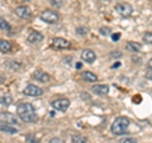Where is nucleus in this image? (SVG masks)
<instances>
[{"mask_svg":"<svg viewBox=\"0 0 152 143\" xmlns=\"http://www.w3.org/2000/svg\"><path fill=\"white\" fill-rule=\"evenodd\" d=\"M18 117L26 123H33L37 120V114L32 104L29 103H20L17 107Z\"/></svg>","mask_w":152,"mask_h":143,"instance_id":"f257e3e1","label":"nucleus"},{"mask_svg":"<svg viewBox=\"0 0 152 143\" xmlns=\"http://www.w3.org/2000/svg\"><path fill=\"white\" fill-rule=\"evenodd\" d=\"M128 127H129V119L126 117H118L112 123L110 131L113 134H115V136H123L127 133Z\"/></svg>","mask_w":152,"mask_h":143,"instance_id":"f03ea898","label":"nucleus"},{"mask_svg":"<svg viewBox=\"0 0 152 143\" xmlns=\"http://www.w3.org/2000/svg\"><path fill=\"white\" fill-rule=\"evenodd\" d=\"M39 18L42 22L48 23V24H53V23L58 20V14H57V12H53V10H45V12H42Z\"/></svg>","mask_w":152,"mask_h":143,"instance_id":"7ed1b4c3","label":"nucleus"},{"mask_svg":"<svg viewBox=\"0 0 152 143\" xmlns=\"http://www.w3.org/2000/svg\"><path fill=\"white\" fill-rule=\"evenodd\" d=\"M114 9L118 12V14H121L122 17H129L131 14L133 13V8L131 4L128 3H119L117 4L115 7H114Z\"/></svg>","mask_w":152,"mask_h":143,"instance_id":"20e7f679","label":"nucleus"},{"mask_svg":"<svg viewBox=\"0 0 152 143\" xmlns=\"http://www.w3.org/2000/svg\"><path fill=\"white\" fill-rule=\"evenodd\" d=\"M51 105L56 110H60V112H66L70 107V100L69 99H57L55 101L51 103Z\"/></svg>","mask_w":152,"mask_h":143,"instance_id":"39448f33","label":"nucleus"},{"mask_svg":"<svg viewBox=\"0 0 152 143\" xmlns=\"http://www.w3.org/2000/svg\"><path fill=\"white\" fill-rule=\"evenodd\" d=\"M52 47L56 50H66L70 47V42L65 38H61V37H56L52 39Z\"/></svg>","mask_w":152,"mask_h":143,"instance_id":"423d86ee","label":"nucleus"},{"mask_svg":"<svg viewBox=\"0 0 152 143\" xmlns=\"http://www.w3.org/2000/svg\"><path fill=\"white\" fill-rule=\"evenodd\" d=\"M24 93L26 95H28V96H32V98H36V96H41L42 94H43V90H42L41 88L36 86V85H32L29 84L28 86L24 89Z\"/></svg>","mask_w":152,"mask_h":143,"instance_id":"0eeeda50","label":"nucleus"},{"mask_svg":"<svg viewBox=\"0 0 152 143\" xmlns=\"http://www.w3.org/2000/svg\"><path fill=\"white\" fill-rule=\"evenodd\" d=\"M0 118H1V123H5V124H10V125H17V118L14 114L9 113V112H3L1 114H0Z\"/></svg>","mask_w":152,"mask_h":143,"instance_id":"6e6552de","label":"nucleus"},{"mask_svg":"<svg viewBox=\"0 0 152 143\" xmlns=\"http://www.w3.org/2000/svg\"><path fill=\"white\" fill-rule=\"evenodd\" d=\"M15 14L19 17V18H22V19H28L31 17V9L26 7V5H22V7H18L15 9Z\"/></svg>","mask_w":152,"mask_h":143,"instance_id":"1a4fd4ad","label":"nucleus"},{"mask_svg":"<svg viewBox=\"0 0 152 143\" xmlns=\"http://www.w3.org/2000/svg\"><path fill=\"white\" fill-rule=\"evenodd\" d=\"M81 58L84 61H86L88 63H93L95 58H96V55H95V52L93 50H84L81 52Z\"/></svg>","mask_w":152,"mask_h":143,"instance_id":"9d476101","label":"nucleus"},{"mask_svg":"<svg viewBox=\"0 0 152 143\" xmlns=\"http://www.w3.org/2000/svg\"><path fill=\"white\" fill-rule=\"evenodd\" d=\"M91 91L96 95H107L109 93V88L107 85H94L91 86Z\"/></svg>","mask_w":152,"mask_h":143,"instance_id":"9b49d317","label":"nucleus"},{"mask_svg":"<svg viewBox=\"0 0 152 143\" xmlns=\"http://www.w3.org/2000/svg\"><path fill=\"white\" fill-rule=\"evenodd\" d=\"M43 41V34L39 32H32L29 36H28V42L29 43H39V42Z\"/></svg>","mask_w":152,"mask_h":143,"instance_id":"f8f14e48","label":"nucleus"},{"mask_svg":"<svg viewBox=\"0 0 152 143\" xmlns=\"http://www.w3.org/2000/svg\"><path fill=\"white\" fill-rule=\"evenodd\" d=\"M33 76L36 77V80H38L39 82H48V80H50V75L45 72V71H36L34 74H33Z\"/></svg>","mask_w":152,"mask_h":143,"instance_id":"ddd939ff","label":"nucleus"},{"mask_svg":"<svg viewBox=\"0 0 152 143\" xmlns=\"http://www.w3.org/2000/svg\"><path fill=\"white\" fill-rule=\"evenodd\" d=\"M0 131H1L3 133H8V134H15V133H18V129L15 127L10 125V124H5V123H1Z\"/></svg>","mask_w":152,"mask_h":143,"instance_id":"4468645a","label":"nucleus"},{"mask_svg":"<svg viewBox=\"0 0 152 143\" xmlns=\"http://www.w3.org/2000/svg\"><path fill=\"white\" fill-rule=\"evenodd\" d=\"M127 50L129 52H133V53H137V52L141 51V45L137 43V42H128L127 43Z\"/></svg>","mask_w":152,"mask_h":143,"instance_id":"2eb2a0df","label":"nucleus"},{"mask_svg":"<svg viewBox=\"0 0 152 143\" xmlns=\"http://www.w3.org/2000/svg\"><path fill=\"white\" fill-rule=\"evenodd\" d=\"M83 77L84 80H86V82H95V81H98V76L93 72H90V71L83 72Z\"/></svg>","mask_w":152,"mask_h":143,"instance_id":"dca6fc26","label":"nucleus"},{"mask_svg":"<svg viewBox=\"0 0 152 143\" xmlns=\"http://www.w3.org/2000/svg\"><path fill=\"white\" fill-rule=\"evenodd\" d=\"M12 50V45L9 41H5V39H1L0 41V51H1V53H7Z\"/></svg>","mask_w":152,"mask_h":143,"instance_id":"f3484780","label":"nucleus"},{"mask_svg":"<svg viewBox=\"0 0 152 143\" xmlns=\"http://www.w3.org/2000/svg\"><path fill=\"white\" fill-rule=\"evenodd\" d=\"M0 101H1L3 107H9V105H12V103H13V98L10 95H3V96L0 98Z\"/></svg>","mask_w":152,"mask_h":143,"instance_id":"a211bd4d","label":"nucleus"},{"mask_svg":"<svg viewBox=\"0 0 152 143\" xmlns=\"http://www.w3.org/2000/svg\"><path fill=\"white\" fill-rule=\"evenodd\" d=\"M41 139V136H36L34 133H29V134L26 136V141L28 143H38Z\"/></svg>","mask_w":152,"mask_h":143,"instance_id":"6ab92c4d","label":"nucleus"},{"mask_svg":"<svg viewBox=\"0 0 152 143\" xmlns=\"http://www.w3.org/2000/svg\"><path fill=\"white\" fill-rule=\"evenodd\" d=\"M71 142L72 143H88V139L81 134H74L71 137Z\"/></svg>","mask_w":152,"mask_h":143,"instance_id":"aec40b11","label":"nucleus"},{"mask_svg":"<svg viewBox=\"0 0 152 143\" xmlns=\"http://www.w3.org/2000/svg\"><path fill=\"white\" fill-rule=\"evenodd\" d=\"M0 28H1V32H8V33L10 32V27H9L8 22L4 18L0 19Z\"/></svg>","mask_w":152,"mask_h":143,"instance_id":"412c9836","label":"nucleus"},{"mask_svg":"<svg viewBox=\"0 0 152 143\" xmlns=\"http://www.w3.org/2000/svg\"><path fill=\"white\" fill-rule=\"evenodd\" d=\"M143 42L148 45H152V32H147L143 34Z\"/></svg>","mask_w":152,"mask_h":143,"instance_id":"4be33fe9","label":"nucleus"},{"mask_svg":"<svg viewBox=\"0 0 152 143\" xmlns=\"http://www.w3.org/2000/svg\"><path fill=\"white\" fill-rule=\"evenodd\" d=\"M8 67L12 70H18L20 67V63H15V61H8Z\"/></svg>","mask_w":152,"mask_h":143,"instance_id":"5701e85b","label":"nucleus"},{"mask_svg":"<svg viewBox=\"0 0 152 143\" xmlns=\"http://www.w3.org/2000/svg\"><path fill=\"white\" fill-rule=\"evenodd\" d=\"M76 33L80 36H85V34H88V28H85V27H77L76 28Z\"/></svg>","mask_w":152,"mask_h":143,"instance_id":"b1692460","label":"nucleus"},{"mask_svg":"<svg viewBox=\"0 0 152 143\" xmlns=\"http://www.w3.org/2000/svg\"><path fill=\"white\" fill-rule=\"evenodd\" d=\"M121 143H138L136 138H132V137H128V138H123L121 141Z\"/></svg>","mask_w":152,"mask_h":143,"instance_id":"393cba45","label":"nucleus"},{"mask_svg":"<svg viewBox=\"0 0 152 143\" xmlns=\"http://www.w3.org/2000/svg\"><path fill=\"white\" fill-rule=\"evenodd\" d=\"M110 28H105V27H102L100 28V33L103 36H108V34H110Z\"/></svg>","mask_w":152,"mask_h":143,"instance_id":"a878e982","label":"nucleus"},{"mask_svg":"<svg viewBox=\"0 0 152 143\" xmlns=\"http://www.w3.org/2000/svg\"><path fill=\"white\" fill-rule=\"evenodd\" d=\"M51 4H52L53 7L58 8V7L62 5V0H51Z\"/></svg>","mask_w":152,"mask_h":143,"instance_id":"bb28decb","label":"nucleus"},{"mask_svg":"<svg viewBox=\"0 0 152 143\" xmlns=\"http://www.w3.org/2000/svg\"><path fill=\"white\" fill-rule=\"evenodd\" d=\"M48 143H64V141L61 139V138H58V137H53V138H51Z\"/></svg>","mask_w":152,"mask_h":143,"instance_id":"cd10ccee","label":"nucleus"},{"mask_svg":"<svg viewBox=\"0 0 152 143\" xmlns=\"http://www.w3.org/2000/svg\"><path fill=\"white\" fill-rule=\"evenodd\" d=\"M119 38H121L119 33H113V34H112V41H113V42H117L118 39H119Z\"/></svg>","mask_w":152,"mask_h":143,"instance_id":"c85d7f7f","label":"nucleus"},{"mask_svg":"<svg viewBox=\"0 0 152 143\" xmlns=\"http://www.w3.org/2000/svg\"><path fill=\"white\" fill-rule=\"evenodd\" d=\"M113 57H122V53L119 51H113V53H112Z\"/></svg>","mask_w":152,"mask_h":143,"instance_id":"c756f323","label":"nucleus"},{"mask_svg":"<svg viewBox=\"0 0 152 143\" xmlns=\"http://www.w3.org/2000/svg\"><path fill=\"white\" fill-rule=\"evenodd\" d=\"M147 67H148L150 70H152V58L148 61V62H147Z\"/></svg>","mask_w":152,"mask_h":143,"instance_id":"7c9ffc66","label":"nucleus"},{"mask_svg":"<svg viewBox=\"0 0 152 143\" xmlns=\"http://www.w3.org/2000/svg\"><path fill=\"white\" fill-rule=\"evenodd\" d=\"M146 77L147 79H152V72H147L146 74Z\"/></svg>","mask_w":152,"mask_h":143,"instance_id":"2f4dec72","label":"nucleus"},{"mask_svg":"<svg viewBox=\"0 0 152 143\" xmlns=\"http://www.w3.org/2000/svg\"><path fill=\"white\" fill-rule=\"evenodd\" d=\"M76 69H81V63H76Z\"/></svg>","mask_w":152,"mask_h":143,"instance_id":"473e14b6","label":"nucleus"},{"mask_svg":"<svg viewBox=\"0 0 152 143\" xmlns=\"http://www.w3.org/2000/svg\"><path fill=\"white\" fill-rule=\"evenodd\" d=\"M23 1H31V0H23Z\"/></svg>","mask_w":152,"mask_h":143,"instance_id":"72a5a7b5","label":"nucleus"}]
</instances>
